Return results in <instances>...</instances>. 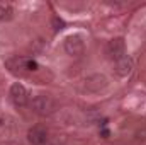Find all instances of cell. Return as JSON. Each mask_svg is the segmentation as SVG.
I'll list each match as a JSON object with an SVG mask.
<instances>
[{"mask_svg":"<svg viewBox=\"0 0 146 145\" xmlns=\"http://www.w3.org/2000/svg\"><path fill=\"white\" fill-rule=\"evenodd\" d=\"M83 48H85V44H83V41H82L80 36H68L65 39V51L68 55H72V56L82 55Z\"/></svg>","mask_w":146,"mask_h":145,"instance_id":"1","label":"cell"},{"mask_svg":"<svg viewBox=\"0 0 146 145\" xmlns=\"http://www.w3.org/2000/svg\"><path fill=\"white\" fill-rule=\"evenodd\" d=\"M46 138H48V133H46V130H44L42 126H34V128L29 132V140H31L34 145L44 144Z\"/></svg>","mask_w":146,"mask_h":145,"instance_id":"4","label":"cell"},{"mask_svg":"<svg viewBox=\"0 0 146 145\" xmlns=\"http://www.w3.org/2000/svg\"><path fill=\"white\" fill-rule=\"evenodd\" d=\"M10 97L14 101V104L17 106H24L27 103V91L22 84H14L10 87Z\"/></svg>","mask_w":146,"mask_h":145,"instance_id":"3","label":"cell"},{"mask_svg":"<svg viewBox=\"0 0 146 145\" xmlns=\"http://www.w3.org/2000/svg\"><path fill=\"white\" fill-rule=\"evenodd\" d=\"M115 72L119 73L121 77L127 75V73L131 72V62L127 58H119L117 60V65H115Z\"/></svg>","mask_w":146,"mask_h":145,"instance_id":"5","label":"cell"},{"mask_svg":"<svg viewBox=\"0 0 146 145\" xmlns=\"http://www.w3.org/2000/svg\"><path fill=\"white\" fill-rule=\"evenodd\" d=\"M9 14H10V9H9V5H5V3H0V21H2V19H5V17H9Z\"/></svg>","mask_w":146,"mask_h":145,"instance_id":"6","label":"cell"},{"mask_svg":"<svg viewBox=\"0 0 146 145\" xmlns=\"http://www.w3.org/2000/svg\"><path fill=\"white\" fill-rule=\"evenodd\" d=\"M33 104H34V109L41 114H49L54 109V101L49 96H37Z\"/></svg>","mask_w":146,"mask_h":145,"instance_id":"2","label":"cell"}]
</instances>
